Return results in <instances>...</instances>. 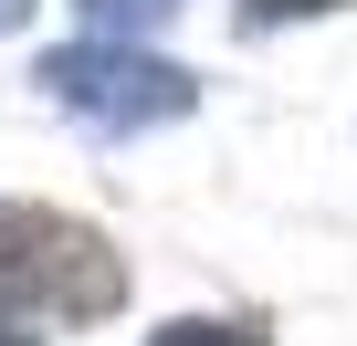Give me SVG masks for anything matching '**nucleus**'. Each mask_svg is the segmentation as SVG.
Returning <instances> with one entry per match:
<instances>
[{
    "instance_id": "obj_1",
    "label": "nucleus",
    "mask_w": 357,
    "mask_h": 346,
    "mask_svg": "<svg viewBox=\"0 0 357 346\" xmlns=\"http://www.w3.org/2000/svg\"><path fill=\"white\" fill-rule=\"evenodd\" d=\"M126 304V262L105 231L63 221V210H0V315H63L95 325Z\"/></svg>"
},
{
    "instance_id": "obj_2",
    "label": "nucleus",
    "mask_w": 357,
    "mask_h": 346,
    "mask_svg": "<svg viewBox=\"0 0 357 346\" xmlns=\"http://www.w3.org/2000/svg\"><path fill=\"white\" fill-rule=\"evenodd\" d=\"M43 95L74 116V126H95V136H147V126H178L200 105V74H178V63H158V53H137V42H63V53H43Z\"/></svg>"
},
{
    "instance_id": "obj_3",
    "label": "nucleus",
    "mask_w": 357,
    "mask_h": 346,
    "mask_svg": "<svg viewBox=\"0 0 357 346\" xmlns=\"http://www.w3.org/2000/svg\"><path fill=\"white\" fill-rule=\"evenodd\" d=\"M84 11H95V32H105V42H126V32H158L168 11H190V0H84Z\"/></svg>"
},
{
    "instance_id": "obj_4",
    "label": "nucleus",
    "mask_w": 357,
    "mask_h": 346,
    "mask_svg": "<svg viewBox=\"0 0 357 346\" xmlns=\"http://www.w3.org/2000/svg\"><path fill=\"white\" fill-rule=\"evenodd\" d=\"M158 346H263V336H252V325H200V315H190V325H168Z\"/></svg>"
},
{
    "instance_id": "obj_5",
    "label": "nucleus",
    "mask_w": 357,
    "mask_h": 346,
    "mask_svg": "<svg viewBox=\"0 0 357 346\" xmlns=\"http://www.w3.org/2000/svg\"><path fill=\"white\" fill-rule=\"evenodd\" d=\"M305 11H336V0H242V22L263 32V22H305Z\"/></svg>"
},
{
    "instance_id": "obj_6",
    "label": "nucleus",
    "mask_w": 357,
    "mask_h": 346,
    "mask_svg": "<svg viewBox=\"0 0 357 346\" xmlns=\"http://www.w3.org/2000/svg\"><path fill=\"white\" fill-rule=\"evenodd\" d=\"M22 22H32V0H0V32H22Z\"/></svg>"
},
{
    "instance_id": "obj_7",
    "label": "nucleus",
    "mask_w": 357,
    "mask_h": 346,
    "mask_svg": "<svg viewBox=\"0 0 357 346\" xmlns=\"http://www.w3.org/2000/svg\"><path fill=\"white\" fill-rule=\"evenodd\" d=\"M0 346H32V336H22V325H0Z\"/></svg>"
}]
</instances>
